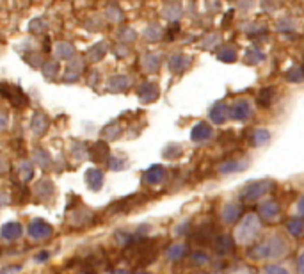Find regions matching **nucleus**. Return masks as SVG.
<instances>
[{"label":"nucleus","instance_id":"f257e3e1","mask_svg":"<svg viewBox=\"0 0 304 274\" xmlns=\"http://www.w3.org/2000/svg\"><path fill=\"white\" fill-rule=\"evenodd\" d=\"M258 232H260V223L255 215H247V217L242 221V226H238L237 230V242L238 244H249L253 240L258 239Z\"/></svg>","mask_w":304,"mask_h":274},{"label":"nucleus","instance_id":"f03ea898","mask_svg":"<svg viewBox=\"0 0 304 274\" xmlns=\"http://www.w3.org/2000/svg\"><path fill=\"white\" fill-rule=\"evenodd\" d=\"M288 246L285 242V239L281 235H272V239L263 242L262 246L258 248V257L260 258H278L283 257L287 253Z\"/></svg>","mask_w":304,"mask_h":274},{"label":"nucleus","instance_id":"7ed1b4c3","mask_svg":"<svg viewBox=\"0 0 304 274\" xmlns=\"http://www.w3.org/2000/svg\"><path fill=\"white\" fill-rule=\"evenodd\" d=\"M0 95L4 96V98H7L11 103H13L14 107H25L29 105V96L25 95L23 91H21L18 86H13V84H7V82H2L0 84Z\"/></svg>","mask_w":304,"mask_h":274},{"label":"nucleus","instance_id":"20e7f679","mask_svg":"<svg viewBox=\"0 0 304 274\" xmlns=\"http://www.w3.org/2000/svg\"><path fill=\"white\" fill-rule=\"evenodd\" d=\"M272 187H274L272 182H269V180H258V182H253V183H249V185L244 187V190H242V198L247 200V201L260 200L262 196L269 194Z\"/></svg>","mask_w":304,"mask_h":274},{"label":"nucleus","instance_id":"39448f33","mask_svg":"<svg viewBox=\"0 0 304 274\" xmlns=\"http://www.w3.org/2000/svg\"><path fill=\"white\" fill-rule=\"evenodd\" d=\"M228 111H230V120L235 121L249 120V118H253V113H255L251 102H247V100H237V102H233L228 107Z\"/></svg>","mask_w":304,"mask_h":274},{"label":"nucleus","instance_id":"423d86ee","mask_svg":"<svg viewBox=\"0 0 304 274\" xmlns=\"http://www.w3.org/2000/svg\"><path fill=\"white\" fill-rule=\"evenodd\" d=\"M190 64H192V57L187 56V53H182V52L173 53L168 61V68L171 73H182V71H185Z\"/></svg>","mask_w":304,"mask_h":274},{"label":"nucleus","instance_id":"0eeeda50","mask_svg":"<svg viewBox=\"0 0 304 274\" xmlns=\"http://www.w3.org/2000/svg\"><path fill=\"white\" fill-rule=\"evenodd\" d=\"M86 70V63H84V59L82 57H77L75 56L73 59L68 63V66H66V73H64V77H63V80L64 82H77L78 78H80V75H82V71Z\"/></svg>","mask_w":304,"mask_h":274},{"label":"nucleus","instance_id":"6e6552de","mask_svg":"<svg viewBox=\"0 0 304 274\" xmlns=\"http://www.w3.org/2000/svg\"><path fill=\"white\" fill-rule=\"evenodd\" d=\"M213 137V128L210 127V123L200 121V123L194 125V128L190 130V139L194 143H206Z\"/></svg>","mask_w":304,"mask_h":274},{"label":"nucleus","instance_id":"1a4fd4ad","mask_svg":"<svg viewBox=\"0 0 304 274\" xmlns=\"http://www.w3.org/2000/svg\"><path fill=\"white\" fill-rule=\"evenodd\" d=\"M132 86V78L126 77V75H114V77L108 78L107 82V89L112 93H123Z\"/></svg>","mask_w":304,"mask_h":274},{"label":"nucleus","instance_id":"9d476101","mask_svg":"<svg viewBox=\"0 0 304 274\" xmlns=\"http://www.w3.org/2000/svg\"><path fill=\"white\" fill-rule=\"evenodd\" d=\"M137 93H139L141 102L150 103V102H153V100H157L158 88H157V84H153V82H144V84H141V88Z\"/></svg>","mask_w":304,"mask_h":274},{"label":"nucleus","instance_id":"9b49d317","mask_svg":"<svg viewBox=\"0 0 304 274\" xmlns=\"http://www.w3.org/2000/svg\"><path fill=\"white\" fill-rule=\"evenodd\" d=\"M53 53H56L57 59L71 61L75 56H77V50H75V46L71 45V43L61 41V43H57V45H56V48H53Z\"/></svg>","mask_w":304,"mask_h":274},{"label":"nucleus","instance_id":"f8f14e48","mask_svg":"<svg viewBox=\"0 0 304 274\" xmlns=\"http://www.w3.org/2000/svg\"><path fill=\"white\" fill-rule=\"evenodd\" d=\"M280 205L276 203V201H263L262 205H260V214H262V217L265 219V221H274V219L280 215Z\"/></svg>","mask_w":304,"mask_h":274},{"label":"nucleus","instance_id":"ddd939ff","mask_svg":"<svg viewBox=\"0 0 304 274\" xmlns=\"http://www.w3.org/2000/svg\"><path fill=\"white\" fill-rule=\"evenodd\" d=\"M141 64H143V70L146 73H155L160 68V57L153 52H146L141 59Z\"/></svg>","mask_w":304,"mask_h":274},{"label":"nucleus","instance_id":"4468645a","mask_svg":"<svg viewBox=\"0 0 304 274\" xmlns=\"http://www.w3.org/2000/svg\"><path fill=\"white\" fill-rule=\"evenodd\" d=\"M210 120L217 125H223L226 120H230V111L224 103H215V105L210 109Z\"/></svg>","mask_w":304,"mask_h":274},{"label":"nucleus","instance_id":"2eb2a0df","mask_svg":"<svg viewBox=\"0 0 304 274\" xmlns=\"http://www.w3.org/2000/svg\"><path fill=\"white\" fill-rule=\"evenodd\" d=\"M31 235L34 237V239H48L50 237V233H52V228H50L48 225H46L45 221H34L31 225Z\"/></svg>","mask_w":304,"mask_h":274},{"label":"nucleus","instance_id":"dca6fc26","mask_svg":"<svg viewBox=\"0 0 304 274\" xmlns=\"http://www.w3.org/2000/svg\"><path fill=\"white\" fill-rule=\"evenodd\" d=\"M269 141H270V132L265 130V128H256V130H253L251 135H249V143L255 148L265 146Z\"/></svg>","mask_w":304,"mask_h":274},{"label":"nucleus","instance_id":"f3484780","mask_svg":"<svg viewBox=\"0 0 304 274\" xmlns=\"http://www.w3.org/2000/svg\"><path fill=\"white\" fill-rule=\"evenodd\" d=\"M238 214H240V207L237 203H228L220 212V217H223L224 225H233L238 219Z\"/></svg>","mask_w":304,"mask_h":274},{"label":"nucleus","instance_id":"a211bd4d","mask_svg":"<svg viewBox=\"0 0 304 274\" xmlns=\"http://www.w3.org/2000/svg\"><path fill=\"white\" fill-rule=\"evenodd\" d=\"M107 52H108L107 43H105V41H100V43L93 45L91 48L88 50V59L91 61V63H98V61H101L105 56H107Z\"/></svg>","mask_w":304,"mask_h":274},{"label":"nucleus","instance_id":"6ab92c4d","mask_svg":"<svg viewBox=\"0 0 304 274\" xmlns=\"http://www.w3.org/2000/svg\"><path fill=\"white\" fill-rule=\"evenodd\" d=\"M48 125H50L48 118L41 113H36L34 118H32V121H31V128L34 130V134H38V135L45 134L46 128H48Z\"/></svg>","mask_w":304,"mask_h":274},{"label":"nucleus","instance_id":"aec40b11","mask_svg":"<svg viewBox=\"0 0 304 274\" xmlns=\"http://www.w3.org/2000/svg\"><path fill=\"white\" fill-rule=\"evenodd\" d=\"M164 176H165V169L162 166H153V168H150L144 173V180L148 183H160L164 180Z\"/></svg>","mask_w":304,"mask_h":274},{"label":"nucleus","instance_id":"412c9836","mask_svg":"<svg viewBox=\"0 0 304 274\" xmlns=\"http://www.w3.org/2000/svg\"><path fill=\"white\" fill-rule=\"evenodd\" d=\"M263 59H265V53H263L260 48H255V46H251V48L245 50L244 61H245V64H249V66H256V64H260Z\"/></svg>","mask_w":304,"mask_h":274},{"label":"nucleus","instance_id":"4be33fe9","mask_svg":"<svg viewBox=\"0 0 304 274\" xmlns=\"http://www.w3.org/2000/svg\"><path fill=\"white\" fill-rule=\"evenodd\" d=\"M86 180H88V185L91 187L93 190H98L101 185H103V173L98 171V169H89L86 173Z\"/></svg>","mask_w":304,"mask_h":274},{"label":"nucleus","instance_id":"5701e85b","mask_svg":"<svg viewBox=\"0 0 304 274\" xmlns=\"http://www.w3.org/2000/svg\"><path fill=\"white\" fill-rule=\"evenodd\" d=\"M182 7L178 6V4H169V6H165L164 9H162V16L165 18V20L173 21V23H176V21L182 18Z\"/></svg>","mask_w":304,"mask_h":274},{"label":"nucleus","instance_id":"b1692460","mask_svg":"<svg viewBox=\"0 0 304 274\" xmlns=\"http://www.w3.org/2000/svg\"><path fill=\"white\" fill-rule=\"evenodd\" d=\"M274 100H276V89H274V88H265V89H262V91H260L258 105L263 107V109H267V107L272 105Z\"/></svg>","mask_w":304,"mask_h":274},{"label":"nucleus","instance_id":"393cba45","mask_svg":"<svg viewBox=\"0 0 304 274\" xmlns=\"http://www.w3.org/2000/svg\"><path fill=\"white\" fill-rule=\"evenodd\" d=\"M105 16H107V20L110 21V23H121V21L125 20V13H123V9L119 6H114V4L107 6V9H105Z\"/></svg>","mask_w":304,"mask_h":274},{"label":"nucleus","instance_id":"a878e982","mask_svg":"<svg viewBox=\"0 0 304 274\" xmlns=\"http://www.w3.org/2000/svg\"><path fill=\"white\" fill-rule=\"evenodd\" d=\"M249 164V160H228V162H224V164H220V168H219V171L220 173H237V171H242V169L245 168V166Z\"/></svg>","mask_w":304,"mask_h":274},{"label":"nucleus","instance_id":"bb28decb","mask_svg":"<svg viewBox=\"0 0 304 274\" xmlns=\"http://www.w3.org/2000/svg\"><path fill=\"white\" fill-rule=\"evenodd\" d=\"M162 34H164V32H162L160 25H157V23H150L143 32L146 41H158V39H162Z\"/></svg>","mask_w":304,"mask_h":274},{"label":"nucleus","instance_id":"cd10ccee","mask_svg":"<svg viewBox=\"0 0 304 274\" xmlns=\"http://www.w3.org/2000/svg\"><path fill=\"white\" fill-rule=\"evenodd\" d=\"M46 31H48V23H46L43 18H34V20H31V23H29V32L34 36H41L45 34Z\"/></svg>","mask_w":304,"mask_h":274},{"label":"nucleus","instance_id":"c85d7f7f","mask_svg":"<svg viewBox=\"0 0 304 274\" xmlns=\"http://www.w3.org/2000/svg\"><path fill=\"white\" fill-rule=\"evenodd\" d=\"M59 63H56V61H48V63H45L41 66V73L45 75V78H48V80H53V78L59 75Z\"/></svg>","mask_w":304,"mask_h":274},{"label":"nucleus","instance_id":"c756f323","mask_svg":"<svg viewBox=\"0 0 304 274\" xmlns=\"http://www.w3.org/2000/svg\"><path fill=\"white\" fill-rule=\"evenodd\" d=\"M118 39H119V43L128 45V43H133L137 39V32L133 31L132 27H121L118 31Z\"/></svg>","mask_w":304,"mask_h":274},{"label":"nucleus","instance_id":"7c9ffc66","mask_svg":"<svg viewBox=\"0 0 304 274\" xmlns=\"http://www.w3.org/2000/svg\"><path fill=\"white\" fill-rule=\"evenodd\" d=\"M287 80L292 82V84H299V82L304 80V68L302 66H292L290 70L287 71Z\"/></svg>","mask_w":304,"mask_h":274},{"label":"nucleus","instance_id":"2f4dec72","mask_svg":"<svg viewBox=\"0 0 304 274\" xmlns=\"http://www.w3.org/2000/svg\"><path fill=\"white\" fill-rule=\"evenodd\" d=\"M217 57H219L223 63H235L237 61V50L233 46H223V48L217 52Z\"/></svg>","mask_w":304,"mask_h":274},{"label":"nucleus","instance_id":"473e14b6","mask_svg":"<svg viewBox=\"0 0 304 274\" xmlns=\"http://www.w3.org/2000/svg\"><path fill=\"white\" fill-rule=\"evenodd\" d=\"M21 233V226L18 223H9L2 228V237L4 239H18Z\"/></svg>","mask_w":304,"mask_h":274},{"label":"nucleus","instance_id":"72a5a7b5","mask_svg":"<svg viewBox=\"0 0 304 274\" xmlns=\"http://www.w3.org/2000/svg\"><path fill=\"white\" fill-rule=\"evenodd\" d=\"M119 134H121V128H119L118 123H110L107 125V127L101 130V135L105 137V139H118Z\"/></svg>","mask_w":304,"mask_h":274},{"label":"nucleus","instance_id":"f704fd0d","mask_svg":"<svg viewBox=\"0 0 304 274\" xmlns=\"http://www.w3.org/2000/svg\"><path fill=\"white\" fill-rule=\"evenodd\" d=\"M23 59L27 61V64L29 66H32V68H41L43 64V57H41V53L39 52H29L27 56H23Z\"/></svg>","mask_w":304,"mask_h":274},{"label":"nucleus","instance_id":"c9c22d12","mask_svg":"<svg viewBox=\"0 0 304 274\" xmlns=\"http://www.w3.org/2000/svg\"><path fill=\"white\" fill-rule=\"evenodd\" d=\"M93 158L95 160H98V162H101V160H105V158L108 157V151H107V146H105L103 143H98V144H95V148H93Z\"/></svg>","mask_w":304,"mask_h":274},{"label":"nucleus","instance_id":"e433bc0d","mask_svg":"<svg viewBox=\"0 0 304 274\" xmlns=\"http://www.w3.org/2000/svg\"><path fill=\"white\" fill-rule=\"evenodd\" d=\"M276 29L280 32H290V31H294V29H295V21L290 20V18H283V20H280L276 23Z\"/></svg>","mask_w":304,"mask_h":274},{"label":"nucleus","instance_id":"4c0bfd02","mask_svg":"<svg viewBox=\"0 0 304 274\" xmlns=\"http://www.w3.org/2000/svg\"><path fill=\"white\" fill-rule=\"evenodd\" d=\"M288 230L294 237H299L301 233H304V221H292L288 225Z\"/></svg>","mask_w":304,"mask_h":274},{"label":"nucleus","instance_id":"58836bf2","mask_svg":"<svg viewBox=\"0 0 304 274\" xmlns=\"http://www.w3.org/2000/svg\"><path fill=\"white\" fill-rule=\"evenodd\" d=\"M265 31H267V25L265 23H258V21H256V23H253L251 27L245 29V32H247V34H251V36L262 34V32H265Z\"/></svg>","mask_w":304,"mask_h":274},{"label":"nucleus","instance_id":"ea45409f","mask_svg":"<svg viewBox=\"0 0 304 274\" xmlns=\"http://www.w3.org/2000/svg\"><path fill=\"white\" fill-rule=\"evenodd\" d=\"M101 27H103V25H101V20L98 16H93L86 21V29H88V31H100Z\"/></svg>","mask_w":304,"mask_h":274},{"label":"nucleus","instance_id":"a19ab883","mask_svg":"<svg viewBox=\"0 0 304 274\" xmlns=\"http://www.w3.org/2000/svg\"><path fill=\"white\" fill-rule=\"evenodd\" d=\"M36 160H38L43 168H46V166L50 164V155L46 153L45 150H38V151H36Z\"/></svg>","mask_w":304,"mask_h":274},{"label":"nucleus","instance_id":"79ce46f5","mask_svg":"<svg viewBox=\"0 0 304 274\" xmlns=\"http://www.w3.org/2000/svg\"><path fill=\"white\" fill-rule=\"evenodd\" d=\"M114 53H116V57H119V59H123V57L128 56L130 50H128V46H126L125 43H119L118 46H114Z\"/></svg>","mask_w":304,"mask_h":274},{"label":"nucleus","instance_id":"37998d69","mask_svg":"<svg viewBox=\"0 0 304 274\" xmlns=\"http://www.w3.org/2000/svg\"><path fill=\"white\" fill-rule=\"evenodd\" d=\"M217 43H219V36H217V34L206 36V38L203 39V46H205V48H213Z\"/></svg>","mask_w":304,"mask_h":274},{"label":"nucleus","instance_id":"c03bdc74","mask_svg":"<svg viewBox=\"0 0 304 274\" xmlns=\"http://www.w3.org/2000/svg\"><path fill=\"white\" fill-rule=\"evenodd\" d=\"M263 274H290V272H288V269L283 267V265H272V267L265 269Z\"/></svg>","mask_w":304,"mask_h":274},{"label":"nucleus","instance_id":"a18cd8bd","mask_svg":"<svg viewBox=\"0 0 304 274\" xmlns=\"http://www.w3.org/2000/svg\"><path fill=\"white\" fill-rule=\"evenodd\" d=\"M20 169H21V175H23V180L32 178V173H34V171H32V166L31 164H25V162H23Z\"/></svg>","mask_w":304,"mask_h":274},{"label":"nucleus","instance_id":"49530a36","mask_svg":"<svg viewBox=\"0 0 304 274\" xmlns=\"http://www.w3.org/2000/svg\"><path fill=\"white\" fill-rule=\"evenodd\" d=\"M7 128V116L4 113H0V132Z\"/></svg>","mask_w":304,"mask_h":274},{"label":"nucleus","instance_id":"de8ad7c7","mask_svg":"<svg viewBox=\"0 0 304 274\" xmlns=\"http://www.w3.org/2000/svg\"><path fill=\"white\" fill-rule=\"evenodd\" d=\"M96 78H100V73H98V71H93V73L89 75V84H95Z\"/></svg>","mask_w":304,"mask_h":274},{"label":"nucleus","instance_id":"09e8293b","mask_svg":"<svg viewBox=\"0 0 304 274\" xmlns=\"http://www.w3.org/2000/svg\"><path fill=\"white\" fill-rule=\"evenodd\" d=\"M297 208H301V210H299V212H301V214L304 215V196L301 198V201H299V205H297Z\"/></svg>","mask_w":304,"mask_h":274},{"label":"nucleus","instance_id":"8fccbe9b","mask_svg":"<svg viewBox=\"0 0 304 274\" xmlns=\"http://www.w3.org/2000/svg\"><path fill=\"white\" fill-rule=\"evenodd\" d=\"M299 267H301V272L304 274V253L301 255V260H299Z\"/></svg>","mask_w":304,"mask_h":274},{"label":"nucleus","instance_id":"3c124183","mask_svg":"<svg viewBox=\"0 0 304 274\" xmlns=\"http://www.w3.org/2000/svg\"><path fill=\"white\" fill-rule=\"evenodd\" d=\"M4 169H6V160H4V158L0 157V173H2Z\"/></svg>","mask_w":304,"mask_h":274},{"label":"nucleus","instance_id":"603ef678","mask_svg":"<svg viewBox=\"0 0 304 274\" xmlns=\"http://www.w3.org/2000/svg\"><path fill=\"white\" fill-rule=\"evenodd\" d=\"M116 274H128L126 271H119V272H116Z\"/></svg>","mask_w":304,"mask_h":274}]
</instances>
